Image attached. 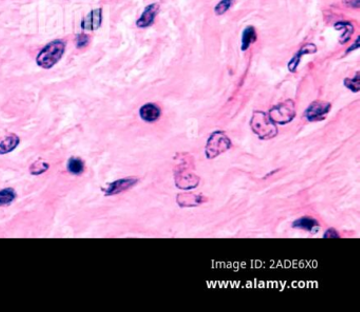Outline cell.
Instances as JSON below:
<instances>
[{"mask_svg": "<svg viewBox=\"0 0 360 312\" xmlns=\"http://www.w3.org/2000/svg\"><path fill=\"white\" fill-rule=\"evenodd\" d=\"M102 22V10L96 8L90 12L89 15L84 18L82 22V27L87 31H96L100 29Z\"/></svg>", "mask_w": 360, "mask_h": 312, "instance_id": "obj_7", "label": "cell"}, {"mask_svg": "<svg viewBox=\"0 0 360 312\" xmlns=\"http://www.w3.org/2000/svg\"><path fill=\"white\" fill-rule=\"evenodd\" d=\"M330 236H333V238H338V233L336 230L334 229H330L326 234H324V238H330Z\"/></svg>", "mask_w": 360, "mask_h": 312, "instance_id": "obj_23", "label": "cell"}, {"mask_svg": "<svg viewBox=\"0 0 360 312\" xmlns=\"http://www.w3.org/2000/svg\"><path fill=\"white\" fill-rule=\"evenodd\" d=\"M232 4V0H222V1L219 4L216 6V15L221 16V15L225 14L227 11L230 10Z\"/></svg>", "mask_w": 360, "mask_h": 312, "instance_id": "obj_18", "label": "cell"}, {"mask_svg": "<svg viewBox=\"0 0 360 312\" xmlns=\"http://www.w3.org/2000/svg\"><path fill=\"white\" fill-rule=\"evenodd\" d=\"M317 52V46L315 44H306V46H303L301 50H299V52L296 54L295 57H294L290 64H288V69L290 72H295L296 69L298 68V65L300 63V60L302 58L303 55L306 54H310V53H316Z\"/></svg>", "mask_w": 360, "mask_h": 312, "instance_id": "obj_11", "label": "cell"}, {"mask_svg": "<svg viewBox=\"0 0 360 312\" xmlns=\"http://www.w3.org/2000/svg\"><path fill=\"white\" fill-rule=\"evenodd\" d=\"M20 137L15 134H11L0 139V155L12 152L20 145Z\"/></svg>", "mask_w": 360, "mask_h": 312, "instance_id": "obj_10", "label": "cell"}, {"mask_svg": "<svg viewBox=\"0 0 360 312\" xmlns=\"http://www.w3.org/2000/svg\"><path fill=\"white\" fill-rule=\"evenodd\" d=\"M232 147V141L224 132L216 131L212 134L207 141L206 156L207 158H214L219 156Z\"/></svg>", "mask_w": 360, "mask_h": 312, "instance_id": "obj_3", "label": "cell"}, {"mask_svg": "<svg viewBox=\"0 0 360 312\" xmlns=\"http://www.w3.org/2000/svg\"><path fill=\"white\" fill-rule=\"evenodd\" d=\"M76 46L78 49H84L86 48V46L89 44V41H90V38L89 36L86 35V34H80L78 36V40H76Z\"/></svg>", "mask_w": 360, "mask_h": 312, "instance_id": "obj_21", "label": "cell"}, {"mask_svg": "<svg viewBox=\"0 0 360 312\" xmlns=\"http://www.w3.org/2000/svg\"><path fill=\"white\" fill-rule=\"evenodd\" d=\"M68 170H69V172H71L74 175L82 174L84 170L82 160L80 158H75V157L71 158L68 163Z\"/></svg>", "mask_w": 360, "mask_h": 312, "instance_id": "obj_16", "label": "cell"}, {"mask_svg": "<svg viewBox=\"0 0 360 312\" xmlns=\"http://www.w3.org/2000/svg\"><path fill=\"white\" fill-rule=\"evenodd\" d=\"M257 39V34L252 26H248V29H245L243 36H242V51L248 50L250 44L254 43Z\"/></svg>", "mask_w": 360, "mask_h": 312, "instance_id": "obj_15", "label": "cell"}, {"mask_svg": "<svg viewBox=\"0 0 360 312\" xmlns=\"http://www.w3.org/2000/svg\"><path fill=\"white\" fill-rule=\"evenodd\" d=\"M330 110V103L326 101H314L306 111V117L310 121H318L324 119Z\"/></svg>", "mask_w": 360, "mask_h": 312, "instance_id": "obj_5", "label": "cell"}, {"mask_svg": "<svg viewBox=\"0 0 360 312\" xmlns=\"http://www.w3.org/2000/svg\"><path fill=\"white\" fill-rule=\"evenodd\" d=\"M344 83L350 90H352L354 92H358L359 91V73L356 74L355 78H353V79L346 78Z\"/></svg>", "mask_w": 360, "mask_h": 312, "instance_id": "obj_20", "label": "cell"}, {"mask_svg": "<svg viewBox=\"0 0 360 312\" xmlns=\"http://www.w3.org/2000/svg\"><path fill=\"white\" fill-rule=\"evenodd\" d=\"M138 182V179L134 178V177L122 178V179H120V181H116V182L109 184L108 187L104 191L106 192V195L118 194L122 191H126V190H128V189L132 188L134 185H136Z\"/></svg>", "mask_w": 360, "mask_h": 312, "instance_id": "obj_6", "label": "cell"}, {"mask_svg": "<svg viewBox=\"0 0 360 312\" xmlns=\"http://www.w3.org/2000/svg\"><path fill=\"white\" fill-rule=\"evenodd\" d=\"M341 25H342L344 27V29H346V34H344V36H342V38H341V43H346V42H348L350 39V37H352V35H353V32H354V27H353V25H350V23H340Z\"/></svg>", "mask_w": 360, "mask_h": 312, "instance_id": "obj_19", "label": "cell"}, {"mask_svg": "<svg viewBox=\"0 0 360 312\" xmlns=\"http://www.w3.org/2000/svg\"><path fill=\"white\" fill-rule=\"evenodd\" d=\"M344 2L348 6H352L354 8H358L360 0H344Z\"/></svg>", "mask_w": 360, "mask_h": 312, "instance_id": "obj_22", "label": "cell"}, {"mask_svg": "<svg viewBox=\"0 0 360 312\" xmlns=\"http://www.w3.org/2000/svg\"><path fill=\"white\" fill-rule=\"evenodd\" d=\"M66 43L62 40H54L46 44L36 58L37 64L44 69H51L58 63L64 54Z\"/></svg>", "mask_w": 360, "mask_h": 312, "instance_id": "obj_1", "label": "cell"}, {"mask_svg": "<svg viewBox=\"0 0 360 312\" xmlns=\"http://www.w3.org/2000/svg\"><path fill=\"white\" fill-rule=\"evenodd\" d=\"M201 195L192 194V193H184L180 194L178 196V203L182 207H194L202 204L204 201L202 200Z\"/></svg>", "mask_w": 360, "mask_h": 312, "instance_id": "obj_12", "label": "cell"}, {"mask_svg": "<svg viewBox=\"0 0 360 312\" xmlns=\"http://www.w3.org/2000/svg\"><path fill=\"white\" fill-rule=\"evenodd\" d=\"M268 116L274 124H288V122H290L296 116L295 102L292 100H286L280 103V105L274 107L270 111Z\"/></svg>", "mask_w": 360, "mask_h": 312, "instance_id": "obj_4", "label": "cell"}, {"mask_svg": "<svg viewBox=\"0 0 360 312\" xmlns=\"http://www.w3.org/2000/svg\"><path fill=\"white\" fill-rule=\"evenodd\" d=\"M182 182V184L178 185L180 188H184V189H190V188H194L198 185V178L192 174V173H187V174H180L176 175V184Z\"/></svg>", "mask_w": 360, "mask_h": 312, "instance_id": "obj_14", "label": "cell"}, {"mask_svg": "<svg viewBox=\"0 0 360 312\" xmlns=\"http://www.w3.org/2000/svg\"><path fill=\"white\" fill-rule=\"evenodd\" d=\"M15 197H16V193L11 188L0 190V206L12 204L15 200Z\"/></svg>", "mask_w": 360, "mask_h": 312, "instance_id": "obj_17", "label": "cell"}, {"mask_svg": "<svg viewBox=\"0 0 360 312\" xmlns=\"http://www.w3.org/2000/svg\"><path fill=\"white\" fill-rule=\"evenodd\" d=\"M252 131L262 139H270L278 133L276 124L264 112H254L250 121Z\"/></svg>", "mask_w": 360, "mask_h": 312, "instance_id": "obj_2", "label": "cell"}, {"mask_svg": "<svg viewBox=\"0 0 360 312\" xmlns=\"http://www.w3.org/2000/svg\"><path fill=\"white\" fill-rule=\"evenodd\" d=\"M158 11H160L158 4L154 3V4L148 5L145 8L143 15H142L140 19L138 20L136 25L138 27H148L151 24H154V22L156 20V17L158 14Z\"/></svg>", "mask_w": 360, "mask_h": 312, "instance_id": "obj_8", "label": "cell"}, {"mask_svg": "<svg viewBox=\"0 0 360 312\" xmlns=\"http://www.w3.org/2000/svg\"><path fill=\"white\" fill-rule=\"evenodd\" d=\"M140 115L142 119L147 122H154L160 116V109L154 103H147L140 110Z\"/></svg>", "mask_w": 360, "mask_h": 312, "instance_id": "obj_9", "label": "cell"}, {"mask_svg": "<svg viewBox=\"0 0 360 312\" xmlns=\"http://www.w3.org/2000/svg\"><path fill=\"white\" fill-rule=\"evenodd\" d=\"M292 226L295 227V228L303 229L306 231H315L317 228H319V223L315 219H312V217L306 216V217H302V219L295 221V223H294Z\"/></svg>", "mask_w": 360, "mask_h": 312, "instance_id": "obj_13", "label": "cell"}]
</instances>
